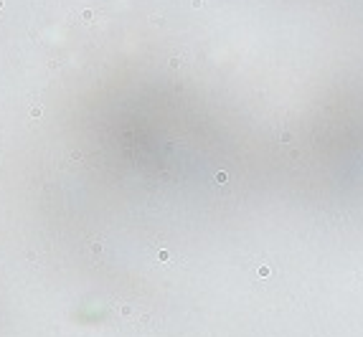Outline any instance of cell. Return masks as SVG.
<instances>
[{
  "label": "cell",
  "instance_id": "obj_1",
  "mask_svg": "<svg viewBox=\"0 0 363 337\" xmlns=\"http://www.w3.org/2000/svg\"><path fill=\"white\" fill-rule=\"evenodd\" d=\"M0 5H3V0H0Z\"/></svg>",
  "mask_w": 363,
  "mask_h": 337
}]
</instances>
